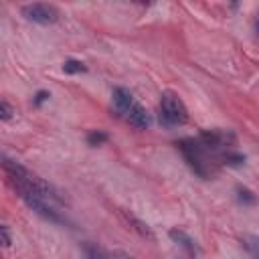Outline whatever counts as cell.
I'll return each mask as SVG.
<instances>
[{"label": "cell", "mask_w": 259, "mask_h": 259, "mask_svg": "<svg viewBox=\"0 0 259 259\" xmlns=\"http://www.w3.org/2000/svg\"><path fill=\"white\" fill-rule=\"evenodd\" d=\"M107 140V134H103V132H91L89 136H87V142L91 144V146H99V144H103Z\"/></svg>", "instance_id": "cell-14"}, {"label": "cell", "mask_w": 259, "mask_h": 259, "mask_svg": "<svg viewBox=\"0 0 259 259\" xmlns=\"http://www.w3.org/2000/svg\"><path fill=\"white\" fill-rule=\"evenodd\" d=\"M83 249H85V253H87V259H111L101 247H97V245H93V243H85Z\"/></svg>", "instance_id": "cell-10"}, {"label": "cell", "mask_w": 259, "mask_h": 259, "mask_svg": "<svg viewBox=\"0 0 259 259\" xmlns=\"http://www.w3.org/2000/svg\"><path fill=\"white\" fill-rule=\"evenodd\" d=\"M0 237H2V245H4V247H10L12 237H10V229H8V225H0Z\"/></svg>", "instance_id": "cell-15"}, {"label": "cell", "mask_w": 259, "mask_h": 259, "mask_svg": "<svg viewBox=\"0 0 259 259\" xmlns=\"http://www.w3.org/2000/svg\"><path fill=\"white\" fill-rule=\"evenodd\" d=\"M113 257H115V259H136L134 255H130V253H125V251H115Z\"/></svg>", "instance_id": "cell-18"}, {"label": "cell", "mask_w": 259, "mask_h": 259, "mask_svg": "<svg viewBox=\"0 0 259 259\" xmlns=\"http://www.w3.org/2000/svg\"><path fill=\"white\" fill-rule=\"evenodd\" d=\"M182 156L186 158L188 166L200 176V178H208L212 174V168H210V160H208V148L198 142V140H182L178 144Z\"/></svg>", "instance_id": "cell-2"}, {"label": "cell", "mask_w": 259, "mask_h": 259, "mask_svg": "<svg viewBox=\"0 0 259 259\" xmlns=\"http://www.w3.org/2000/svg\"><path fill=\"white\" fill-rule=\"evenodd\" d=\"M223 160H225V164H231V166H241V164L245 162V156L235 154V152H227V154H223Z\"/></svg>", "instance_id": "cell-13"}, {"label": "cell", "mask_w": 259, "mask_h": 259, "mask_svg": "<svg viewBox=\"0 0 259 259\" xmlns=\"http://www.w3.org/2000/svg\"><path fill=\"white\" fill-rule=\"evenodd\" d=\"M255 26H257V32H259V14H257V20H255Z\"/></svg>", "instance_id": "cell-19"}, {"label": "cell", "mask_w": 259, "mask_h": 259, "mask_svg": "<svg viewBox=\"0 0 259 259\" xmlns=\"http://www.w3.org/2000/svg\"><path fill=\"white\" fill-rule=\"evenodd\" d=\"M123 115H125V119H127L134 127H138V130H148V127H150V123H152L150 113H148V111H146V107H144V105H140L138 101H134V103L123 111Z\"/></svg>", "instance_id": "cell-5"}, {"label": "cell", "mask_w": 259, "mask_h": 259, "mask_svg": "<svg viewBox=\"0 0 259 259\" xmlns=\"http://www.w3.org/2000/svg\"><path fill=\"white\" fill-rule=\"evenodd\" d=\"M22 14L26 20L36 24H55L59 20V10L53 4H42V2L22 6Z\"/></svg>", "instance_id": "cell-4"}, {"label": "cell", "mask_w": 259, "mask_h": 259, "mask_svg": "<svg viewBox=\"0 0 259 259\" xmlns=\"http://www.w3.org/2000/svg\"><path fill=\"white\" fill-rule=\"evenodd\" d=\"M241 243L247 249V253L251 255V259H259V239L255 235H243Z\"/></svg>", "instance_id": "cell-9"}, {"label": "cell", "mask_w": 259, "mask_h": 259, "mask_svg": "<svg viewBox=\"0 0 259 259\" xmlns=\"http://www.w3.org/2000/svg\"><path fill=\"white\" fill-rule=\"evenodd\" d=\"M14 113H16V109H14L6 99H2V101H0V119H2V121H10V119L14 117Z\"/></svg>", "instance_id": "cell-12"}, {"label": "cell", "mask_w": 259, "mask_h": 259, "mask_svg": "<svg viewBox=\"0 0 259 259\" xmlns=\"http://www.w3.org/2000/svg\"><path fill=\"white\" fill-rule=\"evenodd\" d=\"M2 168H4V172L8 174V178H10V182H16V184H24V186H30V188H34L36 192H40V194H45L47 198H51L53 202H63L61 200V196H59V192L45 180V178H40L38 174H34V172H30L28 168H24L20 162H16V160H10V158H2Z\"/></svg>", "instance_id": "cell-1"}, {"label": "cell", "mask_w": 259, "mask_h": 259, "mask_svg": "<svg viewBox=\"0 0 259 259\" xmlns=\"http://www.w3.org/2000/svg\"><path fill=\"white\" fill-rule=\"evenodd\" d=\"M168 235H170V239L174 241V243H178L182 249H186L190 255H198L200 253V249H198V245H196V241L188 235V233H184L182 229H170L168 231Z\"/></svg>", "instance_id": "cell-7"}, {"label": "cell", "mask_w": 259, "mask_h": 259, "mask_svg": "<svg viewBox=\"0 0 259 259\" xmlns=\"http://www.w3.org/2000/svg\"><path fill=\"white\" fill-rule=\"evenodd\" d=\"M134 101H136V99H134L132 91H127L125 87H115V89H113V103H115V107H117L121 113H123Z\"/></svg>", "instance_id": "cell-8"}, {"label": "cell", "mask_w": 259, "mask_h": 259, "mask_svg": "<svg viewBox=\"0 0 259 259\" xmlns=\"http://www.w3.org/2000/svg\"><path fill=\"white\" fill-rule=\"evenodd\" d=\"M49 97H51V95H49L47 91H38V93H36V97H34V105H40V103H42V101H47Z\"/></svg>", "instance_id": "cell-17"}, {"label": "cell", "mask_w": 259, "mask_h": 259, "mask_svg": "<svg viewBox=\"0 0 259 259\" xmlns=\"http://www.w3.org/2000/svg\"><path fill=\"white\" fill-rule=\"evenodd\" d=\"M160 121L164 125H182L188 121V109L182 97L170 89L160 95Z\"/></svg>", "instance_id": "cell-3"}, {"label": "cell", "mask_w": 259, "mask_h": 259, "mask_svg": "<svg viewBox=\"0 0 259 259\" xmlns=\"http://www.w3.org/2000/svg\"><path fill=\"white\" fill-rule=\"evenodd\" d=\"M239 200H241V202H255L257 198H255L247 188H239Z\"/></svg>", "instance_id": "cell-16"}, {"label": "cell", "mask_w": 259, "mask_h": 259, "mask_svg": "<svg viewBox=\"0 0 259 259\" xmlns=\"http://www.w3.org/2000/svg\"><path fill=\"white\" fill-rule=\"evenodd\" d=\"M119 217H121V221L132 229V231H136L140 237H144V239H148V241H156V235H154V231L150 229V225H146L142 219H138L136 214H132V212H127V210H119Z\"/></svg>", "instance_id": "cell-6"}, {"label": "cell", "mask_w": 259, "mask_h": 259, "mask_svg": "<svg viewBox=\"0 0 259 259\" xmlns=\"http://www.w3.org/2000/svg\"><path fill=\"white\" fill-rule=\"evenodd\" d=\"M63 71L69 73V75H75V73H85L87 67L81 63V61H75V59H69L63 63Z\"/></svg>", "instance_id": "cell-11"}]
</instances>
